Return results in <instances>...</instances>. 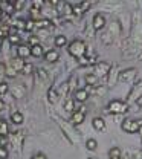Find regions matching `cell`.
Here are the masks:
<instances>
[{"label": "cell", "mask_w": 142, "mask_h": 159, "mask_svg": "<svg viewBox=\"0 0 142 159\" xmlns=\"http://www.w3.org/2000/svg\"><path fill=\"white\" fill-rule=\"evenodd\" d=\"M21 72H23V74H31V72H32V64H31V63H24Z\"/></svg>", "instance_id": "cell-24"}, {"label": "cell", "mask_w": 142, "mask_h": 159, "mask_svg": "<svg viewBox=\"0 0 142 159\" xmlns=\"http://www.w3.org/2000/svg\"><path fill=\"white\" fill-rule=\"evenodd\" d=\"M8 158V150L5 147H0V159H5Z\"/></svg>", "instance_id": "cell-29"}, {"label": "cell", "mask_w": 142, "mask_h": 159, "mask_svg": "<svg viewBox=\"0 0 142 159\" xmlns=\"http://www.w3.org/2000/svg\"><path fill=\"white\" fill-rule=\"evenodd\" d=\"M3 37H8V28L6 26L0 28V39H3Z\"/></svg>", "instance_id": "cell-30"}, {"label": "cell", "mask_w": 142, "mask_h": 159, "mask_svg": "<svg viewBox=\"0 0 142 159\" xmlns=\"http://www.w3.org/2000/svg\"><path fill=\"white\" fill-rule=\"evenodd\" d=\"M84 118H86V112L84 110H77L72 115V122L73 124H81L82 121H84Z\"/></svg>", "instance_id": "cell-9"}, {"label": "cell", "mask_w": 142, "mask_h": 159, "mask_svg": "<svg viewBox=\"0 0 142 159\" xmlns=\"http://www.w3.org/2000/svg\"><path fill=\"white\" fill-rule=\"evenodd\" d=\"M8 132H9V129H8V124L3 121V122L0 124V136H8Z\"/></svg>", "instance_id": "cell-20"}, {"label": "cell", "mask_w": 142, "mask_h": 159, "mask_svg": "<svg viewBox=\"0 0 142 159\" xmlns=\"http://www.w3.org/2000/svg\"><path fill=\"white\" fill-rule=\"evenodd\" d=\"M80 63H81L82 66H86V64H89V63H92L93 61V58H87V57H82V58H80L78 60Z\"/></svg>", "instance_id": "cell-28"}, {"label": "cell", "mask_w": 142, "mask_h": 159, "mask_svg": "<svg viewBox=\"0 0 142 159\" xmlns=\"http://www.w3.org/2000/svg\"><path fill=\"white\" fill-rule=\"evenodd\" d=\"M141 121H136V119H125L122 122V130L127 133H136L141 130Z\"/></svg>", "instance_id": "cell-3"}, {"label": "cell", "mask_w": 142, "mask_h": 159, "mask_svg": "<svg viewBox=\"0 0 142 159\" xmlns=\"http://www.w3.org/2000/svg\"><path fill=\"white\" fill-rule=\"evenodd\" d=\"M109 69H110V66H109L107 63H98V64H96V67H95V75H96V78H98V77H104V75H107Z\"/></svg>", "instance_id": "cell-5"}, {"label": "cell", "mask_w": 142, "mask_h": 159, "mask_svg": "<svg viewBox=\"0 0 142 159\" xmlns=\"http://www.w3.org/2000/svg\"><path fill=\"white\" fill-rule=\"evenodd\" d=\"M107 109H109L110 113H115V115L118 113V115H121V113H125V112H127L128 104L124 102V101H121V99H112V101L109 102Z\"/></svg>", "instance_id": "cell-2"}, {"label": "cell", "mask_w": 142, "mask_h": 159, "mask_svg": "<svg viewBox=\"0 0 142 159\" xmlns=\"http://www.w3.org/2000/svg\"><path fill=\"white\" fill-rule=\"evenodd\" d=\"M23 66H24V61H21V58H14L12 61H11V67H12V70H14V72L21 70V69H23Z\"/></svg>", "instance_id": "cell-12"}, {"label": "cell", "mask_w": 142, "mask_h": 159, "mask_svg": "<svg viewBox=\"0 0 142 159\" xmlns=\"http://www.w3.org/2000/svg\"><path fill=\"white\" fill-rule=\"evenodd\" d=\"M89 159H95V158H89Z\"/></svg>", "instance_id": "cell-38"}, {"label": "cell", "mask_w": 142, "mask_h": 159, "mask_svg": "<svg viewBox=\"0 0 142 159\" xmlns=\"http://www.w3.org/2000/svg\"><path fill=\"white\" fill-rule=\"evenodd\" d=\"M86 147H87V150H96V147H98V142H96L95 139H87V142H86Z\"/></svg>", "instance_id": "cell-18"}, {"label": "cell", "mask_w": 142, "mask_h": 159, "mask_svg": "<svg viewBox=\"0 0 142 159\" xmlns=\"http://www.w3.org/2000/svg\"><path fill=\"white\" fill-rule=\"evenodd\" d=\"M86 81H87L89 84H95V83L98 81V78H96V75H87V77H86Z\"/></svg>", "instance_id": "cell-26"}, {"label": "cell", "mask_w": 142, "mask_h": 159, "mask_svg": "<svg viewBox=\"0 0 142 159\" xmlns=\"http://www.w3.org/2000/svg\"><path fill=\"white\" fill-rule=\"evenodd\" d=\"M23 6H24V2H23V0H21V2H16V3H14V8H16V9H21Z\"/></svg>", "instance_id": "cell-31"}, {"label": "cell", "mask_w": 142, "mask_h": 159, "mask_svg": "<svg viewBox=\"0 0 142 159\" xmlns=\"http://www.w3.org/2000/svg\"><path fill=\"white\" fill-rule=\"evenodd\" d=\"M73 109H75V101H73V99H66V102H64V110L72 112Z\"/></svg>", "instance_id": "cell-17"}, {"label": "cell", "mask_w": 142, "mask_h": 159, "mask_svg": "<svg viewBox=\"0 0 142 159\" xmlns=\"http://www.w3.org/2000/svg\"><path fill=\"white\" fill-rule=\"evenodd\" d=\"M92 25H93V29H96V31H100L104 28V25H105V17L102 16V14H96L93 20H92Z\"/></svg>", "instance_id": "cell-4"}, {"label": "cell", "mask_w": 142, "mask_h": 159, "mask_svg": "<svg viewBox=\"0 0 142 159\" xmlns=\"http://www.w3.org/2000/svg\"><path fill=\"white\" fill-rule=\"evenodd\" d=\"M89 6H90V3H78V5H75V6H73V12H75V14H81L82 11H84V9H87V8H89Z\"/></svg>", "instance_id": "cell-14"}, {"label": "cell", "mask_w": 142, "mask_h": 159, "mask_svg": "<svg viewBox=\"0 0 142 159\" xmlns=\"http://www.w3.org/2000/svg\"><path fill=\"white\" fill-rule=\"evenodd\" d=\"M47 97H49V101H51V102H57V99H58V93H55V89H51V90H49V93H47Z\"/></svg>", "instance_id": "cell-21"}, {"label": "cell", "mask_w": 142, "mask_h": 159, "mask_svg": "<svg viewBox=\"0 0 142 159\" xmlns=\"http://www.w3.org/2000/svg\"><path fill=\"white\" fill-rule=\"evenodd\" d=\"M2 17H3V9L0 8V19H2Z\"/></svg>", "instance_id": "cell-36"}, {"label": "cell", "mask_w": 142, "mask_h": 159, "mask_svg": "<svg viewBox=\"0 0 142 159\" xmlns=\"http://www.w3.org/2000/svg\"><path fill=\"white\" fill-rule=\"evenodd\" d=\"M11 121H12L14 124H21V122H23V115H21L20 112H14V113L11 115Z\"/></svg>", "instance_id": "cell-15"}, {"label": "cell", "mask_w": 142, "mask_h": 159, "mask_svg": "<svg viewBox=\"0 0 142 159\" xmlns=\"http://www.w3.org/2000/svg\"><path fill=\"white\" fill-rule=\"evenodd\" d=\"M49 25H51L49 20H37V21H35V26H37V28H47Z\"/></svg>", "instance_id": "cell-22"}, {"label": "cell", "mask_w": 142, "mask_h": 159, "mask_svg": "<svg viewBox=\"0 0 142 159\" xmlns=\"http://www.w3.org/2000/svg\"><path fill=\"white\" fill-rule=\"evenodd\" d=\"M31 55H32V57H41V55H43V48H41V44H34V46L31 48Z\"/></svg>", "instance_id": "cell-13"}, {"label": "cell", "mask_w": 142, "mask_h": 159, "mask_svg": "<svg viewBox=\"0 0 142 159\" xmlns=\"http://www.w3.org/2000/svg\"><path fill=\"white\" fill-rule=\"evenodd\" d=\"M38 74H40V78H46V72H44L43 69H40V70H38Z\"/></svg>", "instance_id": "cell-32"}, {"label": "cell", "mask_w": 142, "mask_h": 159, "mask_svg": "<svg viewBox=\"0 0 142 159\" xmlns=\"http://www.w3.org/2000/svg\"><path fill=\"white\" fill-rule=\"evenodd\" d=\"M3 109H5V102H3V101H2V99H0V112H2V110H3Z\"/></svg>", "instance_id": "cell-34"}, {"label": "cell", "mask_w": 142, "mask_h": 159, "mask_svg": "<svg viewBox=\"0 0 142 159\" xmlns=\"http://www.w3.org/2000/svg\"><path fill=\"white\" fill-rule=\"evenodd\" d=\"M34 26H35V21H34V20H29V21H26L24 29H26V31H32V29H34Z\"/></svg>", "instance_id": "cell-25"}, {"label": "cell", "mask_w": 142, "mask_h": 159, "mask_svg": "<svg viewBox=\"0 0 142 159\" xmlns=\"http://www.w3.org/2000/svg\"><path fill=\"white\" fill-rule=\"evenodd\" d=\"M109 156L110 158H121V148L119 147H112L110 152H109Z\"/></svg>", "instance_id": "cell-16"}, {"label": "cell", "mask_w": 142, "mask_h": 159, "mask_svg": "<svg viewBox=\"0 0 142 159\" xmlns=\"http://www.w3.org/2000/svg\"><path fill=\"white\" fill-rule=\"evenodd\" d=\"M58 52L55 51V49H51V51H47L46 54H44V58H46V61H49V63H54V61H57L58 60Z\"/></svg>", "instance_id": "cell-10"}, {"label": "cell", "mask_w": 142, "mask_h": 159, "mask_svg": "<svg viewBox=\"0 0 142 159\" xmlns=\"http://www.w3.org/2000/svg\"><path fill=\"white\" fill-rule=\"evenodd\" d=\"M17 55H19V58L29 57V55H31V48L26 46V44H20V46L17 48Z\"/></svg>", "instance_id": "cell-7"}, {"label": "cell", "mask_w": 142, "mask_h": 159, "mask_svg": "<svg viewBox=\"0 0 142 159\" xmlns=\"http://www.w3.org/2000/svg\"><path fill=\"white\" fill-rule=\"evenodd\" d=\"M87 98H89V93H87V90H86V89H78V90L75 92V99H77V101L84 102Z\"/></svg>", "instance_id": "cell-11"}, {"label": "cell", "mask_w": 142, "mask_h": 159, "mask_svg": "<svg viewBox=\"0 0 142 159\" xmlns=\"http://www.w3.org/2000/svg\"><path fill=\"white\" fill-rule=\"evenodd\" d=\"M66 43H67V39H66L64 35H58V37H55V46L61 48V46H64Z\"/></svg>", "instance_id": "cell-19"}, {"label": "cell", "mask_w": 142, "mask_h": 159, "mask_svg": "<svg viewBox=\"0 0 142 159\" xmlns=\"http://www.w3.org/2000/svg\"><path fill=\"white\" fill-rule=\"evenodd\" d=\"M8 84L6 83H0V95H3V93H6L8 92Z\"/></svg>", "instance_id": "cell-27"}, {"label": "cell", "mask_w": 142, "mask_h": 159, "mask_svg": "<svg viewBox=\"0 0 142 159\" xmlns=\"http://www.w3.org/2000/svg\"><path fill=\"white\" fill-rule=\"evenodd\" d=\"M110 159H121V158H110Z\"/></svg>", "instance_id": "cell-37"}, {"label": "cell", "mask_w": 142, "mask_h": 159, "mask_svg": "<svg viewBox=\"0 0 142 159\" xmlns=\"http://www.w3.org/2000/svg\"><path fill=\"white\" fill-rule=\"evenodd\" d=\"M32 159H46V158H44L43 155H40V153H38V155H35V156H34Z\"/></svg>", "instance_id": "cell-33"}, {"label": "cell", "mask_w": 142, "mask_h": 159, "mask_svg": "<svg viewBox=\"0 0 142 159\" xmlns=\"http://www.w3.org/2000/svg\"><path fill=\"white\" fill-rule=\"evenodd\" d=\"M135 75H136V69H127V70H122L121 74H119L118 80L119 81H130Z\"/></svg>", "instance_id": "cell-6"}, {"label": "cell", "mask_w": 142, "mask_h": 159, "mask_svg": "<svg viewBox=\"0 0 142 159\" xmlns=\"http://www.w3.org/2000/svg\"><path fill=\"white\" fill-rule=\"evenodd\" d=\"M92 125H93V129L98 130V132L105 130V121L102 118H93L92 119Z\"/></svg>", "instance_id": "cell-8"}, {"label": "cell", "mask_w": 142, "mask_h": 159, "mask_svg": "<svg viewBox=\"0 0 142 159\" xmlns=\"http://www.w3.org/2000/svg\"><path fill=\"white\" fill-rule=\"evenodd\" d=\"M3 72H5V66L0 63V74H3Z\"/></svg>", "instance_id": "cell-35"}, {"label": "cell", "mask_w": 142, "mask_h": 159, "mask_svg": "<svg viewBox=\"0 0 142 159\" xmlns=\"http://www.w3.org/2000/svg\"><path fill=\"white\" fill-rule=\"evenodd\" d=\"M8 39H9V41H11L12 44H19V43H20V37H19L17 34H12V35H8Z\"/></svg>", "instance_id": "cell-23"}, {"label": "cell", "mask_w": 142, "mask_h": 159, "mask_svg": "<svg viewBox=\"0 0 142 159\" xmlns=\"http://www.w3.org/2000/svg\"><path fill=\"white\" fill-rule=\"evenodd\" d=\"M67 52H69L72 57H75V58H78V60L82 58V57H86V44H84V41H81V40L72 41V43L69 44Z\"/></svg>", "instance_id": "cell-1"}]
</instances>
